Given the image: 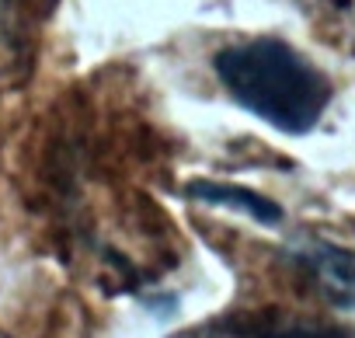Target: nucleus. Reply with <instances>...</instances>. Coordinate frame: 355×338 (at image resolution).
Returning a JSON list of instances; mask_svg holds the SVG:
<instances>
[{"label":"nucleus","instance_id":"obj_1","mask_svg":"<svg viewBox=\"0 0 355 338\" xmlns=\"http://www.w3.org/2000/svg\"><path fill=\"white\" fill-rule=\"evenodd\" d=\"M216 77L248 112L282 133H306L331 101L327 77L279 39H251L216 56Z\"/></svg>","mask_w":355,"mask_h":338},{"label":"nucleus","instance_id":"obj_2","mask_svg":"<svg viewBox=\"0 0 355 338\" xmlns=\"http://www.w3.org/2000/svg\"><path fill=\"white\" fill-rule=\"evenodd\" d=\"M182 338H355V335L338 324L265 310V314H230V317L209 321Z\"/></svg>","mask_w":355,"mask_h":338},{"label":"nucleus","instance_id":"obj_3","mask_svg":"<svg viewBox=\"0 0 355 338\" xmlns=\"http://www.w3.org/2000/svg\"><path fill=\"white\" fill-rule=\"evenodd\" d=\"M293 262L306 272L313 289L345 310H355V251L320 241V237H303L293 248Z\"/></svg>","mask_w":355,"mask_h":338},{"label":"nucleus","instance_id":"obj_4","mask_svg":"<svg viewBox=\"0 0 355 338\" xmlns=\"http://www.w3.org/2000/svg\"><path fill=\"white\" fill-rule=\"evenodd\" d=\"M18 49V0H0V74Z\"/></svg>","mask_w":355,"mask_h":338}]
</instances>
